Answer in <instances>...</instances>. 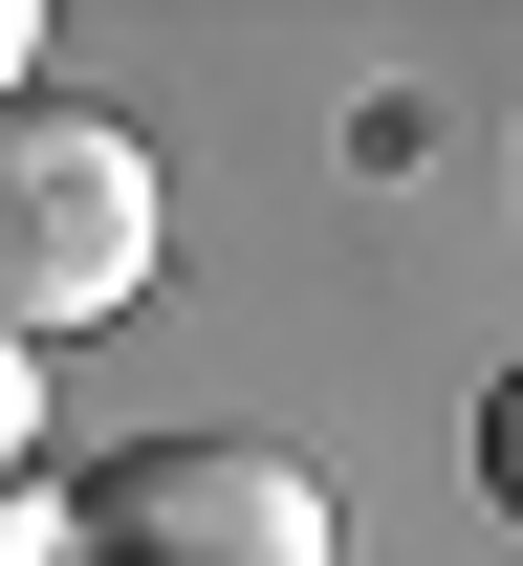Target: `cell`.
<instances>
[{"label":"cell","mask_w":523,"mask_h":566,"mask_svg":"<svg viewBox=\"0 0 523 566\" xmlns=\"http://www.w3.org/2000/svg\"><path fill=\"white\" fill-rule=\"evenodd\" d=\"M22 458H44V370L0 349V480H22Z\"/></svg>","instance_id":"cell-3"},{"label":"cell","mask_w":523,"mask_h":566,"mask_svg":"<svg viewBox=\"0 0 523 566\" xmlns=\"http://www.w3.org/2000/svg\"><path fill=\"white\" fill-rule=\"evenodd\" d=\"M132 283H153V153L109 109H66V87H0V349L44 370Z\"/></svg>","instance_id":"cell-1"},{"label":"cell","mask_w":523,"mask_h":566,"mask_svg":"<svg viewBox=\"0 0 523 566\" xmlns=\"http://www.w3.org/2000/svg\"><path fill=\"white\" fill-rule=\"evenodd\" d=\"M22 44H44V22H22V0H0V66H22Z\"/></svg>","instance_id":"cell-4"},{"label":"cell","mask_w":523,"mask_h":566,"mask_svg":"<svg viewBox=\"0 0 523 566\" xmlns=\"http://www.w3.org/2000/svg\"><path fill=\"white\" fill-rule=\"evenodd\" d=\"M66 545L87 566H349V523H327V480L262 458V436H132V458L66 501Z\"/></svg>","instance_id":"cell-2"}]
</instances>
